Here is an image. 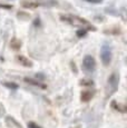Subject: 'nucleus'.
Returning <instances> with one entry per match:
<instances>
[{
    "label": "nucleus",
    "mask_w": 127,
    "mask_h": 128,
    "mask_svg": "<svg viewBox=\"0 0 127 128\" xmlns=\"http://www.w3.org/2000/svg\"><path fill=\"white\" fill-rule=\"evenodd\" d=\"M60 19H62V21H66V22L72 24V26H87L90 28V24L88 22L87 20H85V19H82L79 18V17L77 16H62L60 17Z\"/></svg>",
    "instance_id": "nucleus-1"
},
{
    "label": "nucleus",
    "mask_w": 127,
    "mask_h": 128,
    "mask_svg": "<svg viewBox=\"0 0 127 128\" xmlns=\"http://www.w3.org/2000/svg\"><path fill=\"white\" fill-rule=\"evenodd\" d=\"M100 59L102 62L104 64L105 66H108L112 61V49L108 45H102V50H100Z\"/></svg>",
    "instance_id": "nucleus-2"
},
{
    "label": "nucleus",
    "mask_w": 127,
    "mask_h": 128,
    "mask_svg": "<svg viewBox=\"0 0 127 128\" xmlns=\"http://www.w3.org/2000/svg\"><path fill=\"white\" fill-rule=\"evenodd\" d=\"M82 66H84V68L86 69V71H88V72L94 71L95 68H96V61H95L94 57L90 55L85 56L84 60H82Z\"/></svg>",
    "instance_id": "nucleus-3"
},
{
    "label": "nucleus",
    "mask_w": 127,
    "mask_h": 128,
    "mask_svg": "<svg viewBox=\"0 0 127 128\" xmlns=\"http://www.w3.org/2000/svg\"><path fill=\"white\" fill-rule=\"evenodd\" d=\"M44 4H48L46 2H41V1H24L22 2V7L24 8H27V9H35V8H38L40 6H44Z\"/></svg>",
    "instance_id": "nucleus-4"
},
{
    "label": "nucleus",
    "mask_w": 127,
    "mask_h": 128,
    "mask_svg": "<svg viewBox=\"0 0 127 128\" xmlns=\"http://www.w3.org/2000/svg\"><path fill=\"white\" fill-rule=\"evenodd\" d=\"M108 84L113 87V90H115L116 89V87H117V85H118V76H117L116 74H113V75L109 77Z\"/></svg>",
    "instance_id": "nucleus-5"
},
{
    "label": "nucleus",
    "mask_w": 127,
    "mask_h": 128,
    "mask_svg": "<svg viewBox=\"0 0 127 128\" xmlns=\"http://www.w3.org/2000/svg\"><path fill=\"white\" fill-rule=\"evenodd\" d=\"M18 60H19V62H20V64H22L24 66H27V67H30V66L32 65V64H31L26 57H24V56H20V57H18Z\"/></svg>",
    "instance_id": "nucleus-6"
},
{
    "label": "nucleus",
    "mask_w": 127,
    "mask_h": 128,
    "mask_svg": "<svg viewBox=\"0 0 127 128\" xmlns=\"http://www.w3.org/2000/svg\"><path fill=\"white\" fill-rule=\"evenodd\" d=\"M92 97V92H84L82 94V102H88Z\"/></svg>",
    "instance_id": "nucleus-7"
},
{
    "label": "nucleus",
    "mask_w": 127,
    "mask_h": 128,
    "mask_svg": "<svg viewBox=\"0 0 127 128\" xmlns=\"http://www.w3.org/2000/svg\"><path fill=\"white\" fill-rule=\"evenodd\" d=\"M86 2H89V4H102V0H84Z\"/></svg>",
    "instance_id": "nucleus-8"
},
{
    "label": "nucleus",
    "mask_w": 127,
    "mask_h": 128,
    "mask_svg": "<svg viewBox=\"0 0 127 128\" xmlns=\"http://www.w3.org/2000/svg\"><path fill=\"white\" fill-rule=\"evenodd\" d=\"M4 85H6V86H8L9 88H14V89H17V88H18V86H17L16 84H10V82H6V84H4Z\"/></svg>",
    "instance_id": "nucleus-9"
},
{
    "label": "nucleus",
    "mask_w": 127,
    "mask_h": 128,
    "mask_svg": "<svg viewBox=\"0 0 127 128\" xmlns=\"http://www.w3.org/2000/svg\"><path fill=\"white\" fill-rule=\"evenodd\" d=\"M28 128H40V127H39L37 124H35V122H29Z\"/></svg>",
    "instance_id": "nucleus-10"
},
{
    "label": "nucleus",
    "mask_w": 127,
    "mask_h": 128,
    "mask_svg": "<svg viewBox=\"0 0 127 128\" xmlns=\"http://www.w3.org/2000/svg\"><path fill=\"white\" fill-rule=\"evenodd\" d=\"M11 7L12 6H10V4H0V8L4 9H11Z\"/></svg>",
    "instance_id": "nucleus-11"
}]
</instances>
